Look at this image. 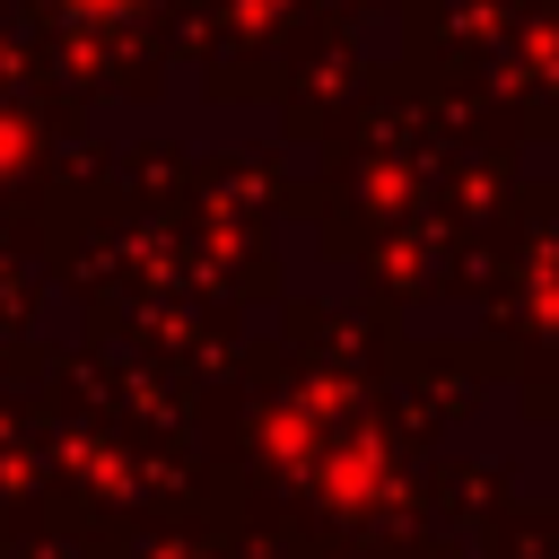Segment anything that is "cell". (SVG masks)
Instances as JSON below:
<instances>
[{"instance_id":"obj_1","label":"cell","mask_w":559,"mask_h":559,"mask_svg":"<svg viewBox=\"0 0 559 559\" xmlns=\"http://www.w3.org/2000/svg\"><path fill=\"white\" fill-rule=\"evenodd\" d=\"M61 9H70V17H122L131 0H61Z\"/></svg>"}]
</instances>
